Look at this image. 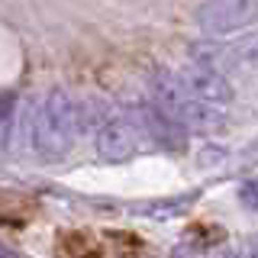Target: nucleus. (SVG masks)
<instances>
[{
    "mask_svg": "<svg viewBox=\"0 0 258 258\" xmlns=\"http://www.w3.org/2000/svg\"><path fill=\"white\" fill-rule=\"evenodd\" d=\"M78 133H81V119H78V107L68 97V91H48L42 107L36 110L32 149L45 161H58L68 155Z\"/></svg>",
    "mask_w": 258,
    "mask_h": 258,
    "instance_id": "f257e3e1",
    "label": "nucleus"
},
{
    "mask_svg": "<svg viewBox=\"0 0 258 258\" xmlns=\"http://www.w3.org/2000/svg\"><path fill=\"white\" fill-rule=\"evenodd\" d=\"M152 107L161 110L171 123H177L181 129H197V133H216L226 126V113L213 103H204L197 97H190L184 91V84L177 81V75L161 71L152 81Z\"/></svg>",
    "mask_w": 258,
    "mask_h": 258,
    "instance_id": "f03ea898",
    "label": "nucleus"
},
{
    "mask_svg": "<svg viewBox=\"0 0 258 258\" xmlns=\"http://www.w3.org/2000/svg\"><path fill=\"white\" fill-rule=\"evenodd\" d=\"M258 20V0H207L197 10V26L207 36H229Z\"/></svg>",
    "mask_w": 258,
    "mask_h": 258,
    "instance_id": "7ed1b4c3",
    "label": "nucleus"
},
{
    "mask_svg": "<svg viewBox=\"0 0 258 258\" xmlns=\"http://www.w3.org/2000/svg\"><path fill=\"white\" fill-rule=\"evenodd\" d=\"M139 126L129 116H110L97 129V155L103 161H129L139 149Z\"/></svg>",
    "mask_w": 258,
    "mask_h": 258,
    "instance_id": "20e7f679",
    "label": "nucleus"
},
{
    "mask_svg": "<svg viewBox=\"0 0 258 258\" xmlns=\"http://www.w3.org/2000/svg\"><path fill=\"white\" fill-rule=\"evenodd\" d=\"M177 81L184 84V91L190 97L213 103V107H223V103L232 100V84L210 64H187V68L177 71Z\"/></svg>",
    "mask_w": 258,
    "mask_h": 258,
    "instance_id": "39448f33",
    "label": "nucleus"
},
{
    "mask_svg": "<svg viewBox=\"0 0 258 258\" xmlns=\"http://www.w3.org/2000/svg\"><path fill=\"white\" fill-rule=\"evenodd\" d=\"M220 55H223V61L229 64V68L255 75V71H258V32H245V36H239L236 42H229Z\"/></svg>",
    "mask_w": 258,
    "mask_h": 258,
    "instance_id": "423d86ee",
    "label": "nucleus"
},
{
    "mask_svg": "<svg viewBox=\"0 0 258 258\" xmlns=\"http://www.w3.org/2000/svg\"><path fill=\"white\" fill-rule=\"evenodd\" d=\"M142 126L149 129V133L155 136V142H161V145H171V149H174V145L184 142V129L177 123H171V119H168L161 110H155V107L142 110Z\"/></svg>",
    "mask_w": 258,
    "mask_h": 258,
    "instance_id": "0eeeda50",
    "label": "nucleus"
},
{
    "mask_svg": "<svg viewBox=\"0 0 258 258\" xmlns=\"http://www.w3.org/2000/svg\"><path fill=\"white\" fill-rule=\"evenodd\" d=\"M239 200H242V207H248V210L258 213V177H252V181H245L239 187Z\"/></svg>",
    "mask_w": 258,
    "mask_h": 258,
    "instance_id": "6e6552de",
    "label": "nucleus"
},
{
    "mask_svg": "<svg viewBox=\"0 0 258 258\" xmlns=\"http://www.w3.org/2000/svg\"><path fill=\"white\" fill-rule=\"evenodd\" d=\"M242 258H258V236H252L245 242V245H242V252H239Z\"/></svg>",
    "mask_w": 258,
    "mask_h": 258,
    "instance_id": "1a4fd4ad",
    "label": "nucleus"
},
{
    "mask_svg": "<svg viewBox=\"0 0 258 258\" xmlns=\"http://www.w3.org/2000/svg\"><path fill=\"white\" fill-rule=\"evenodd\" d=\"M0 258H20V255H16V252H13V248H7V245H4V242H0Z\"/></svg>",
    "mask_w": 258,
    "mask_h": 258,
    "instance_id": "9d476101",
    "label": "nucleus"
}]
</instances>
